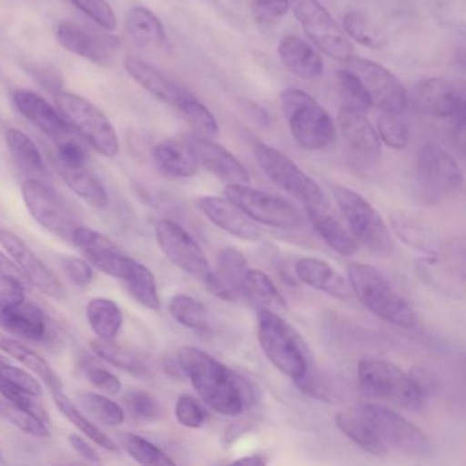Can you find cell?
<instances>
[{
    "mask_svg": "<svg viewBox=\"0 0 466 466\" xmlns=\"http://www.w3.org/2000/svg\"><path fill=\"white\" fill-rule=\"evenodd\" d=\"M119 446L141 465H174L176 461L163 451L157 444L135 433L124 432L118 435Z\"/></svg>",
    "mask_w": 466,
    "mask_h": 466,
    "instance_id": "7bdbcfd3",
    "label": "cell"
},
{
    "mask_svg": "<svg viewBox=\"0 0 466 466\" xmlns=\"http://www.w3.org/2000/svg\"><path fill=\"white\" fill-rule=\"evenodd\" d=\"M294 269L302 283L321 293L338 299H348L351 297L348 280L327 261L316 258H301L297 261Z\"/></svg>",
    "mask_w": 466,
    "mask_h": 466,
    "instance_id": "d4e9b609",
    "label": "cell"
},
{
    "mask_svg": "<svg viewBox=\"0 0 466 466\" xmlns=\"http://www.w3.org/2000/svg\"><path fill=\"white\" fill-rule=\"evenodd\" d=\"M343 28L346 34L364 47L379 48L383 46L384 39L375 26L370 25L364 15L350 12L343 17Z\"/></svg>",
    "mask_w": 466,
    "mask_h": 466,
    "instance_id": "c3c4849f",
    "label": "cell"
},
{
    "mask_svg": "<svg viewBox=\"0 0 466 466\" xmlns=\"http://www.w3.org/2000/svg\"><path fill=\"white\" fill-rule=\"evenodd\" d=\"M121 280L127 285L130 296L147 309L159 310L160 299L157 293V279L151 269L144 264L130 258Z\"/></svg>",
    "mask_w": 466,
    "mask_h": 466,
    "instance_id": "d6a6232c",
    "label": "cell"
},
{
    "mask_svg": "<svg viewBox=\"0 0 466 466\" xmlns=\"http://www.w3.org/2000/svg\"><path fill=\"white\" fill-rule=\"evenodd\" d=\"M0 375L4 376L10 383L28 392V394L34 395V397H40V395H42L43 389L39 380L35 379V376L31 375L28 370L15 367V365L10 364L7 360H5L4 362H0Z\"/></svg>",
    "mask_w": 466,
    "mask_h": 466,
    "instance_id": "680465c9",
    "label": "cell"
},
{
    "mask_svg": "<svg viewBox=\"0 0 466 466\" xmlns=\"http://www.w3.org/2000/svg\"><path fill=\"white\" fill-rule=\"evenodd\" d=\"M198 207L204 215L218 228L226 233L242 239V241H258L260 230L256 223L247 217L238 207L228 198L218 196H203L198 198Z\"/></svg>",
    "mask_w": 466,
    "mask_h": 466,
    "instance_id": "44dd1931",
    "label": "cell"
},
{
    "mask_svg": "<svg viewBox=\"0 0 466 466\" xmlns=\"http://www.w3.org/2000/svg\"><path fill=\"white\" fill-rule=\"evenodd\" d=\"M4 361H5L4 357L0 356V362H4Z\"/></svg>",
    "mask_w": 466,
    "mask_h": 466,
    "instance_id": "003e7915",
    "label": "cell"
},
{
    "mask_svg": "<svg viewBox=\"0 0 466 466\" xmlns=\"http://www.w3.org/2000/svg\"><path fill=\"white\" fill-rule=\"evenodd\" d=\"M255 157L261 170L275 185L290 193L304 206L323 203V192L315 179L310 178L283 152L267 144L258 143L255 146Z\"/></svg>",
    "mask_w": 466,
    "mask_h": 466,
    "instance_id": "7c38bea8",
    "label": "cell"
},
{
    "mask_svg": "<svg viewBox=\"0 0 466 466\" xmlns=\"http://www.w3.org/2000/svg\"><path fill=\"white\" fill-rule=\"evenodd\" d=\"M0 327L24 339L40 342L47 335V323L42 309L36 305L24 302L17 308L2 307Z\"/></svg>",
    "mask_w": 466,
    "mask_h": 466,
    "instance_id": "f1b7e54d",
    "label": "cell"
},
{
    "mask_svg": "<svg viewBox=\"0 0 466 466\" xmlns=\"http://www.w3.org/2000/svg\"><path fill=\"white\" fill-rule=\"evenodd\" d=\"M182 373L206 405L222 416H238L252 402L249 384L200 349L184 346L177 353Z\"/></svg>",
    "mask_w": 466,
    "mask_h": 466,
    "instance_id": "6da1fadb",
    "label": "cell"
},
{
    "mask_svg": "<svg viewBox=\"0 0 466 466\" xmlns=\"http://www.w3.org/2000/svg\"><path fill=\"white\" fill-rule=\"evenodd\" d=\"M334 198L357 241L376 253H389L394 238L380 212L356 190L342 185L334 187Z\"/></svg>",
    "mask_w": 466,
    "mask_h": 466,
    "instance_id": "ba28073f",
    "label": "cell"
},
{
    "mask_svg": "<svg viewBox=\"0 0 466 466\" xmlns=\"http://www.w3.org/2000/svg\"><path fill=\"white\" fill-rule=\"evenodd\" d=\"M338 86H339V97L342 102L340 108L365 114L372 107L370 94L353 73L346 69L340 70L338 73Z\"/></svg>",
    "mask_w": 466,
    "mask_h": 466,
    "instance_id": "f6af8a7d",
    "label": "cell"
},
{
    "mask_svg": "<svg viewBox=\"0 0 466 466\" xmlns=\"http://www.w3.org/2000/svg\"><path fill=\"white\" fill-rule=\"evenodd\" d=\"M179 113L184 116V118L189 122L190 127L200 133L203 137H215L219 135V125H218L217 118L212 116L211 111L195 96H190L189 99L182 103L181 107L178 108Z\"/></svg>",
    "mask_w": 466,
    "mask_h": 466,
    "instance_id": "bcb514c9",
    "label": "cell"
},
{
    "mask_svg": "<svg viewBox=\"0 0 466 466\" xmlns=\"http://www.w3.org/2000/svg\"><path fill=\"white\" fill-rule=\"evenodd\" d=\"M56 102L70 127L80 133L100 155L113 159L119 152V140L110 119L100 108L80 95L59 91Z\"/></svg>",
    "mask_w": 466,
    "mask_h": 466,
    "instance_id": "52a82bcc",
    "label": "cell"
},
{
    "mask_svg": "<svg viewBox=\"0 0 466 466\" xmlns=\"http://www.w3.org/2000/svg\"><path fill=\"white\" fill-rule=\"evenodd\" d=\"M345 64L346 70L361 81L372 99V105L381 113L402 114L408 108L409 97L405 86L386 67L354 56Z\"/></svg>",
    "mask_w": 466,
    "mask_h": 466,
    "instance_id": "5bb4252c",
    "label": "cell"
},
{
    "mask_svg": "<svg viewBox=\"0 0 466 466\" xmlns=\"http://www.w3.org/2000/svg\"><path fill=\"white\" fill-rule=\"evenodd\" d=\"M89 346H91L92 351L107 364L127 370L130 375L137 376V378L149 376V370L146 362L140 357L136 356L133 351L116 345L114 340L96 338V339L91 340Z\"/></svg>",
    "mask_w": 466,
    "mask_h": 466,
    "instance_id": "ab89813d",
    "label": "cell"
},
{
    "mask_svg": "<svg viewBox=\"0 0 466 466\" xmlns=\"http://www.w3.org/2000/svg\"><path fill=\"white\" fill-rule=\"evenodd\" d=\"M294 383L301 389V391L307 392L310 397L323 400V402L324 400L329 402L337 398V390H335L334 384L320 373L310 372V368L299 380L294 381Z\"/></svg>",
    "mask_w": 466,
    "mask_h": 466,
    "instance_id": "11a10c76",
    "label": "cell"
},
{
    "mask_svg": "<svg viewBox=\"0 0 466 466\" xmlns=\"http://www.w3.org/2000/svg\"><path fill=\"white\" fill-rule=\"evenodd\" d=\"M0 350H4L5 353L9 354L13 359L25 365L32 372L36 373L53 391L62 390V380L58 373L53 370V367L39 353L32 350L28 346L23 345L15 338L7 337V335L0 332Z\"/></svg>",
    "mask_w": 466,
    "mask_h": 466,
    "instance_id": "836d02e7",
    "label": "cell"
},
{
    "mask_svg": "<svg viewBox=\"0 0 466 466\" xmlns=\"http://www.w3.org/2000/svg\"><path fill=\"white\" fill-rule=\"evenodd\" d=\"M280 61L293 75L304 80L320 77L323 73V61L315 48L301 37L289 35L278 46Z\"/></svg>",
    "mask_w": 466,
    "mask_h": 466,
    "instance_id": "4316f807",
    "label": "cell"
},
{
    "mask_svg": "<svg viewBox=\"0 0 466 466\" xmlns=\"http://www.w3.org/2000/svg\"><path fill=\"white\" fill-rule=\"evenodd\" d=\"M51 165L56 168L65 184L80 196L86 204L94 208L103 209L108 206V195L105 187L100 184L99 179L83 167H70V166L62 165V163L51 160Z\"/></svg>",
    "mask_w": 466,
    "mask_h": 466,
    "instance_id": "f546056e",
    "label": "cell"
},
{
    "mask_svg": "<svg viewBox=\"0 0 466 466\" xmlns=\"http://www.w3.org/2000/svg\"><path fill=\"white\" fill-rule=\"evenodd\" d=\"M0 245L21 269L26 282L32 283L43 294L56 299H66V290L56 275L37 258L36 253L9 230H0Z\"/></svg>",
    "mask_w": 466,
    "mask_h": 466,
    "instance_id": "2e32d148",
    "label": "cell"
},
{
    "mask_svg": "<svg viewBox=\"0 0 466 466\" xmlns=\"http://www.w3.org/2000/svg\"><path fill=\"white\" fill-rule=\"evenodd\" d=\"M23 198L31 217L46 230L64 239H72L77 223L66 204L39 179L23 185Z\"/></svg>",
    "mask_w": 466,
    "mask_h": 466,
    "instance_id": "9a60e30c",
    "label": "cell"
},
{
    "mask_svg": "<svg viewBox=\"0 0 466 466\" xmlns=\"http://www.w3.org/2000/svg\"><path fill=\"white\" fill-rule=\"evenodd\" d=\"M340 132L354 157L365 165H375L380 159V140L378 132L364 113L340 108Z\"/></svg>",
    "mask_w": 466,
    "mask_h": 466,
    "instance_id": "7402d4cb",
    "label": "cell"
},
{
    "mask_svg": "<svg viewBox=\"0 0 466 466\" xmlns=\"http://www.w3.org/2000/svg\"><path fill=\"white\" fill-rule=\"evenodd\" d=\"M290 6L305 34L324 54L339 62L353 56V46L345 32L319 0H290Z\"/></svg>",
    "mask_w": 466,
    "mask_h": 466,
    "instance_id": "8fae6325",
    "label": "cell"
},
{
    "mask_svg": "<svg viewBox=\"0 0 466 466\" xmlns=\"http://www.w3.org/2000/svg\"><path fill=\"white\" fill-rule=\"evenodd\" d=\"M168 312L174 320L198 334H211L212 319L198 299L187 294H176L168 301Z\"/></svg>",
    "mask_w": 466,
    "mask_h": 466,
    "instance_id": "d590c367",
    "label": "cell"
},
{
    "mask_svg": "<svg viewBox=\"0 0 466 466\" xmlns=\"http://www.w3.org/2000/svg\"><path fill=\"white\" fill-rule=\"evenodd\" d=\"M0 275H9V277L17 278L21 282L28 283L15 261L10 258V256L7 258L5 253H2V250H0Z\"/></svg>",
    "mask_w": 466,
    "mask_h": 466,
    "instance_id": "e7e4bbea",
    "label": "cell"
},
{
    "mask_svg": "<svg viewBox=\"0 0 466 466\" xmlns=\"http://www.w3.org/2000/svg\"><path fill=\"white\" fill-rule=\"evenodd\" d=\"M0 414H4L13 425H15L23 432L28 433V435L36 436V438H47L51 435L47 422L43 421L34 414L28 413V411L15 408L12 403L0 405Z\"/></svg>",
    "mask_w": 466,
    "mask_h": 466,
    "instance_id": "f907efd6",
    "label": "cell"
},
{
    "mask_svg": "<svg viewBox=\"0 0 466 466\" xmlns=\"http://www.w3.org/2000/svg\"><path fill=\"white\" fill-rule=\"evenodd\" d=\"M353 409L370 425L387 454L397 451L409 457L422 458L432 452V441L424 431L397 411L372 402L359 403Z\"/></svg>",
    "mask_w": 466,
    "mask_h": 466,
    "instance_id": "5b68a950",
    "label": "cell"
},
{
    "mask_svg": "<svg viewBox=\"0 0 466 466\" xmlns=\"http://www.w3.org/2000/svg\"><path fill=\"white\" fill-rule=\"evenodd\" d=\"M308 219L324 242L340 256H353L359 250V241L353 234L334 217L326 201L313 206H305Z\"/></svg>",
    "mask_w": 466,
    "mask_h": 466,
    "instance_id": "cb8c5ba5",
    "label": "cell"
},
{
    "mask_svg": "<svg viewBox=\"0 0 466 466\" xmlns=\"http://www.w3.org/2000/svg\"><path fill=\"white\" fill-rule=\"evenodd\" d=\"M13 102L21 116L28 119L35 127L45 133L54 143H59V141L75 135V130L64 118V116L35 92L17 89L13 92Z\"/></svg>",
    "mask_w": 466,
    "mask_h": 466,
    "instance_id": "d6986e66",
    "label": "cell"
},
{
    "mask_svg": "<svg viewBox=\"0 0 466 466\" xmlns=\"http://www.w3.org/2000/svg\"><path fill=\"white\" fill-rule=\"evenodd\" d=\"M253 17L260 24H274L285 17L290 0H250Z\"/></svg>",
    "mask_w": 466,
    "mask_h": 466,
    "instance_id": "6f0895ef",
    "label": "cell"
},
{
    "mask_svg": "<svg viewBox=\"0 0 466 466\" xmlns=\"http://www.w3.org/2000/svg\"><path fill=\"white\" fill-rule=\"evenodd\" d=\"M125 29L130 39L143 47L160 48L167 43L162 21L147 7H132L127 12Z\"/></svg>",
    "mask_w": 466,
    "mask_h": 466,
    "instance_id": "4dcf8cb0",
    "label": "cell"
},
{
    "mask_svg": "<svg viewBox=\"0 0 466 466\" xmlns=\"http://www.w3.org/2000/svg\"><path fill=\"white\" fill-rule=\"evenodd\" d=\"M26 301L24 282L9 275H0V304L17 308Z\"/></svg>",
    "mask_w": 466,
    "mask_h": 466,
    "instance_id": "94428289",
    "label": "cell"
},
{
    "mask_svg": "<svg viewBox=\"0 0 466 466\" xmlns=\"http://www.w3.org/2000/svg\"><path fill=\"white\" fill-rule=\"evenodd\" d=\"M283 111L294 140L308 151H321L335 140V127L327 111L301 89L280 95Z\"/></svg>",
    "mask_w": 466,
    "mask_h": 466,
    "instance_id": "8992f818",
    "label": "cell"
},
{
    "mask_svg": "<svg viewBox=\"0 0 466 466\" xmlns=\"http://www.w3.org/2000/svg\"><path fill=\"white\" fill-rule=\"evenodd\" d=\"M244 296L248 297L258 309L271 310L278 315H283L289 310L288 301L279 289L272 282L271 278L260 269H248L244 283Z\"/></svg>",
    "mask_w": 466,
    "mask_h": 466,
    "instance_id": "1f68e13d",
    "label": "cell"
},
{
    "mask_svg": "<svg viewBox=\"0 0 466 466\" xmlns=\"http://www.w3.org/2000/svg\"><path fill=\"white\" fill-rule=\"evenodd\" d=\"M78 405L91 414L100 424L118 427L124 424L125 410L118 403L96 392L83 391L77 394Z\"/></svg>",
    "mask_w": 466,
    "mask_h": 466,
    "instance_id": "ee69618b",
    "label": "cell"
},
{
    "mask_svg": "<svg viewBox=\"0 0 466 466\" xmlns=\"http://www.w3.org/2000/svg\"><path fill=\"white\" fill-rule=\"evenodd\" d=\"M187 144L198 157L200 166L228 184H248L249 173L245 166L225 147L208 137H189Z\"/></svg>",
    "mask_w": 466,
    "mask_h": 466,
    "instance_id": "ffe728a7",
    "label": "cell"
},
{
    "mask_svg": "<svg viewBox=\"0 0 466 466\" xmlns=\"http://www.w3.org/2000/svg\"><path fill=\"white\" fill-rule=\"evenodd\" d=\"M335 425L340 432L345 433L348 438H350L357 446L361 447L365 451L370 452L376 457H383L387 454L386 450L381 447L376 436L373 435L370 425L353 408L350 410L339 411L335 416Z\"/></svg>",
    "mask_w": 466,
    "mask_h": 466,
    "instance_id": "60d3db41",
    "label": "cell"
},
{
    "mask_svg": "<svg viewBox=\"0 0 466 466\" xmlns=\"http://www.w3.org/2000/svg\"><path fill=\"white\" fill-rule=\"evenodd\" d=\"M176 417L187 428H200L206 424L207 413L192 395H181L176 403Z\"/></svg>",
    "mask_w": 466,
    "mask_h": 466,
    "instance_id": "9f6ffc18",
    "label": "cell"
},
{
    "mask_svg": "<svg viewBox=\"0 0 466 466\" xmlns=\"http://www.w3.org/2000/svg\"><path fill=\"white\" fill-rule=\"evenodd\" d=\"M225 196L253 222L285 230L302 225L299 209L279 196L253 189L247 184H228Z\"/></svg>",
    "mask_w": 466,
    "mask_h": 466,
    "instance_id": "9c48e42d",
    "label": "cell"
},
{
    "mask_svg": "<svg viewBox=\"0 0 466 466\" xmlns=\"http://www.w3.org/2000/svg\"><path fill=\"white\" fill-rule=\"evenodd\" d=\"M349 285L362 305L376 318L400 329L416 327L417 313L408 299L375 267L353 263L348 268Z\"/></svg>",
    "mask_w": 466,
    "mask_h": 466,
    "instance_id": "7a4b0ae2",
    "label": "cell"
},
{
    "mask_svg": "<svg viewBox=\"0 0 466 466\" xmlns=\"http://www.w3.org/2000/svg\"><path fill=\"white\" fill-rule=\"evenodd\" d=\"M391 228L408 247L430 256L439 255L441 248L438 239L413 218H409L402 212H395L391 215Z\"/></svg>",
    "mask_w": 466,
    "mask_h": 466,
    "instance_id": "8d00e7d4",
    "label": "cell"
},
{
    "mask_svg": "<svg viewBox=\"0 0 466 466\" xmlns=\"http://www.w3.org/2000/svg\"><path fill=\"white\" fill-rule=\"evenodd\" d=\"M56 39L65 50L97 65L110 62V42L89 34L72 23H61L56 28Z\"/></svg>",
    "mask_w": 466,
    "mask_h": 466,
    "instance_id": "484cf974",
    "label": "cell"
},
{
    "mask_svg": "<svg viewBox=\"0 0 466 466\" xmlns=\"http://www.w3.org/2000/svg\"><path fill=\"white\" fill-rule=\"evenodd\" d=\"M357 372L362 389L372 397L409 410H420L424 406L427 384L419 376L405 372L394 362L367 357L360 360Z\"/></svg>",
    "mask_w": 466,
    "mask_h": 466,
    "instance_id": "3957f363",
    "label": "cell"
},
{
    "mask_svg": "<svg viewBox=\"0 0 466 466\" xmlns=\"http://www.w3.org/2000/svg\"><path fill=\"white\" fill-rule=\"evenodd\" d=\"M0 394L4 395L5 400L7 402L12 403L15 408L21 409V410L28 411V413L34 414V416L39 417L45 422H50V416H48L46 409L43 408L40 403H37L34 400V395L28 394V392L21 390L20 387L15 386L10 383L9 380L0 375Z\"/></svg>",
    "mask_w": 466,
    "mask_h": 466,
    "instance_id": "816d5d0a",
    "label": "cell"
},
{
    "mask_svg": "<svg viewBox=\"0 0 466 466\" xmlns=\"http://www.w3.org/2000/svg\"><path fill=\"white\" fill-rule=\"evenodd\" d=\"M125 70L138 86H143L149 94L167 105L173 106L178 110L185 100L189 99L192 94L185 91L176 81L168 78L165 73L157 70L152 65L141 61V59L127 56L125 59Z\"/></svg>",
    "mask_w": 466,
    "mask_h": 466,
    "instance_id": "603a6c76",
    "label": "cell"
},
{
    "mask_svg": "<svg viewBox=\"0 0 466 466\" xmlns=\"http://www.w3.org/2000/svg\"><path fill=\"white\" fill-rule=\"evenodd\" d=\"M127 410L144 421H157L162 416L159 400L144 390H130L124 398Z\"/></svg>",
    "mask_w": 466,
    "mask_h": 466,
    "instance_id": "681fc988",
    "label": "cell"
},
{
    "mask_svg": "<svg viewBox=\"0 0 466 466\" xmlns=\"http://www.w3.org/2000/svg\"><path fill=\"white\" fill-rule=\"evenodd\" d=\"M155 237L166 258L203 285L215 277L206 253L195 238L178 223L163 219L155 228Z\"/></svg>",
    "mask_w": 466,
    "mask_h": 466,
    "instance_id": "4fadbf2b",
    "label": "cell"
},
{
    "mask_svg": "<svg viewBox=\"0 0 466 466\" xmlns=\"http://www.w3.org/2000/svg\"><path fill=\"white\" fill-rule=\"evenodd\" d=\"M411 102L425 116L451 119L465 116L463 95L444 78H428L417 84Z\"/></svg>",
    "mask_w": 466,
    "mask_h": 466,
    "instance_id": "e0dca14e",
    "label": "cell"
},
{
    "mask_svg": "<svg viewBox=\"0 0 466 466\" xmlns=\"http://www.w3.org/2000/svg\"><path fill=\"white\" fill-rule=\"evenodd\" d=\"M378 136L390 148L402 149L409 144L410 130L400 114L383 113L378 118Z\"/></svg>",
    "mask_w": 466,
    "mask_h": 466,
    "instance_id": "7dc6e473",
    "label": "cell"
},
{
    "mask_svg": "<svg viewBox=\"0 0 466 466\" xmlns=\"http://www.w3.org/2000/svg\"><path fill=\"white\" fill-rule=\"evenodd\" d=\"M86 378L97 389L107 394L116 395L122 390V383L110 370L99 367L86 368Z\"/></svg>",
    "mask_w": 466,
    "mask_h": 466,
    "instance_id": "6125c7cd",
    "label": "cell"
},
{
    "mask_svg": "<svg viewBox=\"0 0 466 466\" xmlns=\"http://www.w3.org/2000/svg\"><path fill=\"white\" fill-rule=\"evenodd\" d=\"M62 271L65 277L78 288H86L94 280V269L88 261L75 256H66L61 260Z\"/></svg>",
    "mask_w": 466,
    "mask_h": 466,
    "instance_id": "91938a15",
    "label": "cell"
},
{
    "mask_svg": "<svg viewBox=\"0 0 466 466\" xmlns=\"http://www.w3.org/2000/svg\"><path fill=\"white\" fill-rule=\"evenodd\" d=\"M152 159L163 174L176 178H190L200 168V163L187 141H162L152 151Z\"/></svg>",
    "mask_w": 466,
    "mask_h": 466,
    "instance_id": "83f0119b",
    "label": "cell"
},
{
    "mask_svg": "<svg viewBox=\"0 0 466 466\" xmlns=\"http://www.w3.org/2000/svg\"><path fill=\"white\" fill-rule=\"evenodd\" d=\"M50 160L70 167H83L88 160V152L80 138L73 135L56 144V151L51 152Z\"/></svg>",
    "mask_w": 466,
    "mask_h": 466,
    "instance_id": "db71d44e",
    "label": "cell"
},
{
    "mask_svg": "<svg viewBox=\"0 0 466 466\" xmlns=\"http://www.w3.org/2000/svg\"><path fill=\"white\" fill-rule=\"evenodd\" d=\"M5 138L13 159L20 166L21 170L32 176H45L46 165L42 152L31 137L12 127L7 130Z\"/></svg>",
    "mask_w": 466,
    "mask_h": 466,
    "instance_id": "74e56055",
    "label": "cell"
},
{
    "mask_svg": "<svg viewBox=\"0 0 466 466\" xmlns=\"http://www.w3.org/2000/svg\"><path fill=\"white\" fill-rule=\"evenodd\" d=\"M416 178L428 201H441L462 187V171L454 157L436 144L428 143L417 152Z\"/></svg>",
    "mask_w": 466,
    "mask_h": 466,
    "instance_id": "30bf717a",
    "label": "cell"
},
{
    "mask_svg": "<svg viewBox=\"0 0 466 466\" xmlns=\"http://www.w3.org/2000/svg\"><path fill=\"white\" fill-rule=\"evenodd\" d=\"M86 320L100 339L114 340L124 324V316L116 301L92 299L86 308Z\"/></svg>",
    "mask_w": 466,
    "mask_h": 466,
    "instance_id": "e575fe53",
    "label": "cell"
},
{
    "mask_svg": "<svg viewBox=\"0 0 466 466\" xmlns=\"http://www.w3.org/2000/svg\"><path fill=\"white\" fill-rule=\"evenodd\" d=\"M70 2L105 31H116L118 26L116 13L107 0H70Z\"/></svg>",
    "mask_w": 466,
    "mask_h": 466,
    "instance_id": "f5cc1de1",
    "label": "cell"
},
{
    "mask_svg": "<svg viewBox=\"0 0 466 466\" xmlns=\"http://www.w3.org/2000/svg\"><path fill=\"white\" fill-rule=\"evenodd\" d=\"M248 260L239 250L234 248H223L218 255V277L228 286L236 299L244 296L245 277H247Z\"/></svg>",
    "mask_w": 466,
    "mask_h": 466,
    "instance_id": "b9f144b4",
    "label": "cell"
},
{
    "mask_svg": "<svg viewBox=\"0 0 466 466\" xmlns=\"http://www.w3.org/2000/svg\"><path fill=\"white\" fill-rule=\"evenodd\" d=\"M53 400L56 403V408L59 409L62 414L75 425L76 428L81 431V432L86 433L92 441L97 444V446L102 447V449L107 450V451L111 452H118L119 447L110 436L106 435L102 430H100L97 425H95L91 420L86 419L83 413H81L80 409L73 403V400H70L61 390H56L53 391Z\"/></svg>",
    "mask_w": 466,
    "mask_h": 466,
    "instance_id": "f35d334b",
    "label": "cell"
},
{
    "mask_svg": "<svg viewBox=\"0 0 466 466\" xmlns=\"http://www.w3.org/2000/svg\"><path fill=\"white\" fill-rule=\"evenodd\" d=\"M70 241L86 256L88 263L116 279H121L132 258L125 255L116 242L92 228L77 226Z\"/></svg>",
    "mask_w": 466,
    "mask_h": 466,
    "instance_id": "ac0fdd59",
    "label": "cell"
},
{
    "mask_svg": "<svg viewBox=\"0 0 466 466\" xmlns=\"http://www.w3.org/2000/svg\"><path fill=\"white\" fill-rule=\"evenodd\" d=\"M258 338L267 359L291 380H299L309 370L307 348L282 315L258 309Z\"/></svg>",
    "mask_w": 466,
    "mask_h": 466,
    "instance_id": "277c9868",
    "label": "cell"
},
{
    "mask_svg": "<svg viewBox=\"0 0 466 466\" xmlns=\"http://www.w3.org/2000/svg\"><path fill=\"white\" fill-rule=\"evenodd\" d=\"M69 443L81 457L86 458V461L92 463H100L102 462V458H100L99 452L96 451L94 446L88 443L86 439L81 438V436L73 435L69 436Z\"/></svg>",
    "mask_w": 466,
    "mask_h": 466,
    "instance_id": "be15d7a7",
    "label": "cell"
},
{
    "mask_svg": "<svg viewBox=\"0 0 466 466\" xmlns=\"http://www.w3.org/2000/svg\"><path fill=\"white\" fill-rule=\"evenodd\" d=\"M269 462L268 458L264 454H250L247 457L238 458L234 463H245V465L264 466Z\"/></svg>",
    "mask_w": 466,
    "mask_h": 466,
    "instance_id": "03108f58",
    "label": "cell"
}]
</instances>
